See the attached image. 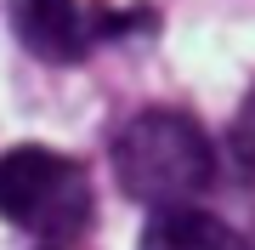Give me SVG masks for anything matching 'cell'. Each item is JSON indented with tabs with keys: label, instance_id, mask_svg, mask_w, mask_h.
<instances>
[{
	"label": "cell",
	"instance_id": "4",
	"mask_svg": "<svg viewBox=\"0 0 255 250\" xmlns=\"http://www.w3.org/2000/svg\"><path fill=\"white\" fill-rule=\"evenodd\" d=\"M136 250H250V239L187 199V205H153Z\"/></svg>",
	"mask_w": 255,
	"mask_h": 250
},
{
	"label": "cell",
	"instance_id": "5",
	"mask_svg": "<svg viewBox=\"0 0 255 250\" xmlns=\"http://www.w3.org/2000/svg\"><path fill=\"white\" fill-rule=\"evenodd\" d=\"M233 159H238V171L255 182V91L244 97V108H238V120H233Z\"/></svg>",
	"mask_w": 255,
	"mask_h": 250
},
{
	"label": "cell",
	"instance_id": "2",
	"mask_svg": "<svg viewBox=\"0 0 255 250\" xmlns=\"http://www.w3.org/2000/svg\"><path fill=\"white\" fill-rule=\"evenodd\" d=\"M0 216L40 239H80L97 216L91 176L80 159L51 148H6L0 154Z\"/></svg>",
	"mask_w": 255,
	"mask_h": 250
},
{
	"label": "cell",
	"instance_id": "1",
	"mask_svg": "<svg viewBox=\"0 0 255 250\" xmlns=\"http://www.w3.org/2000/svg\"><path fill=\"white\" fill-rule=\"evenodd\" d=\"M114 176L142 205H187L193 194L210 188L216 154H210V137L199 120H187L176 108H147L119 131Z\"/></svg>",
	"mask_w": 255,
	"mask_h": 250
},
{
	"label": "cell",
	"instance_id": "3",
	"mask_svg": "<svg viewBox=\"0 0 255 250\" xmlns=\"http://www.w3.org/2000/svg\"><path fill=\"white\" fill-rule=\"evenodd\" d=\"M6 11L17 46L40 63H80L102 40L153 28V11H114V6H85V0H6Z\"/></svg>",
	"mask_w": 255,
	"mask_h": 250
}]
</instances>
